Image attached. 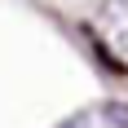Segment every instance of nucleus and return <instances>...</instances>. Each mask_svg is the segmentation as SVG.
Listing matches in <instances>:
<instances>
[{
    "label": "nucleus",
    "instance_id": "1",
    "mask_svg": "<svg viewBox=\"0 0 128 128\" xmlns=\"http://www.w3.org/2000/svg\"><path fill=\"white\" fill-rule=\"evenodd\" d=\"M97 18H102V31H106V36L115 40L119 49H128V0H102Z\"/></svg>",
    "mask_w": 128,
    "mask_h": 128
},
{
    "label": "nucleus",
    "instance_id": "2",
    "mask_svg": "<svg viewBox=\"0 0 128 128\" xmlns=\"http://www.w3.org/2000/svg\"><path fill=\"white\" fill-rule=\"evenodd\" d=\"M102 119L110 128H128V102H102Z\"/></svg>",
    "mask_w": 128,
    "mask_h": 128
},
{
    "label": "nucleus",
    "instance_id": "3",
    "mask_svg": "<svg viewBox=\"0 0 128 128\" xmlns=\"http://www.w3.org/2000/svg\"><path fill=\"white\" fill-rule=\"evenodd\" d=\"M58 128H93V124H88V110H80V115H71V119H62Z\"/></svg>",
    "mask_w": 128,
    "mask_h": 128
}]
</instances>
